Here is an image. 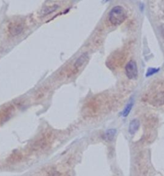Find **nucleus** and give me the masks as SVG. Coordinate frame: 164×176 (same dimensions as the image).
<instances>
[{"instance_id":"f257e3e1","label":"nucleus","mask_w":164,"mask_h":176,"mask_svg":"<svg viewBox=\"0 0 164 176\" xmlns=\"http://www.w3.org/2000/svg\"><path fill=\"white\" fill-rule=\"evenodd\" d=\"M127 14L124 8L121 6L113 7L109 13V21L113 25H119L126 19Z\"/></svg>"},{"instance_id":"f03ea898","label":"nucleus","mask_w":164,"mask_h":176,"mask_svg":"<svg viewBox=\"0 0 164 176\" xmlns=\"http://www.w3.org/2000/svg\"><path fill=\"white\" fill-rule=\"evenodd\" d=\"M126 74L127 78L130 79H135L138 76L137 65L135 61H130L125 68Z\"/></svg>"},{"instance_id":"7ed1b4c3","label":"nucleus","mask_w":164,"mask_h":176,"mask_svg":"<svg viewBox=\"0 0 164 176\" xmlns=\"http://www.w3.org/2000/svg\"><path fill=\"white\" fill-rule=\"evenodd\" d=\"M14 110V107L12 105L4 107L2 110H0V123L7 121L10 118L13 110Z\"/></svg>"},{"instance_id":"20e7f679","label":"nucleus","mask_w":164,"mask_h":176,"mask_svg":"<svg viewBox=\"0 0 164 176\" xmlns=\"http://www.w3.org/2000/svg\"><path fill=\"white\" fill-rule=\"evenodd\" d=\"M23 26L19 23H13L9 26V32L12 36H17L21 33Z\"/></svg>"},{"instance_id":"39448f33","label":"nucleus","mask_w":164,"mask_h":176,"mask_svg":"<svg viewBox=\"0 0 164 176\" xmlns=\"http://www.w3.org/2000/svg\"><path fill=\"white\" fill-rule=\"evenodd\" d=\"M50 138H51V135L49 134L45 135L44 136L41 137L39 141H37L35 143V147L37 148H44L46 147V146L49 144L50 141Z\"/></svg>"},{"instance_id":"423d86ee","label":"nucleus","mask_w":164,"mask_h":176,"mask_svg":"<svg viewBox=\"0 0 164 176\" xmlns=\"http://www.w3.org/2000/svg\"><path fill=\"white\" fill-rule=\"evenodd\" d=\"M140 126V122L138 119H133L130 123L129 125V132L130 134L133 135L137 132Z\"/></svg>"},{"instance_id":"0eeeda50","label":"nucleus","mask_w":164,"mask_h":176,"mask_svg":"<svg viewBox=\"0 0 164 176\" xmlns=\"http://www.w3.org/2000/svg\"><path fill=\"white\" fill-rule=\"evenodd\" d=\"M152 101L153 105L156 106H161L164 105V92L156 95L153 97Z\"/></svg>"},{"instance_id":"6e6552de","label":"nucleus","mask_w":164,"mask_h":176,"mask_svg":"<svg viewBox=\"0 0 164 176\" xmlns=\"http://www.w3.org/2000/svg\"><path fill=\"white\" fill-rule=\"evenodd\" d=\"M88 59H89V56L87 54L83 53V54H81V55L78 59H77V60L75 64V66L77 68V69L81 67L86 61L88 60Z\"/></svg>"},{"instance_id":"1a4fd4ad","label":"nucleus","mask_w":164,"mask_h":176,"mask_svg":"<svg viewBox=\"0 0 164 176\" xmlns=\"http://www.w3.org/2000/svg\"><path fill=\"white\" fill-rule=\"evenodd\" d=\"M133 101L131 100L127 104L126 106L124 108V109L123 110V111L122 112V116L126 117L128 116L130 114L131 109H132V108H133Z\"/></svg>"},{"instance_id":"9d476101","label":"nucleus","mask_w":164,"mask_h":176,"mask_svg":"<svg viewBox=\"0 0 164 176\" xmlns=\"http://www.w3.org/2000/svg\"><path fill=\"white\" fill-rule=\"evenodd\" d=\"M116 134V130L115 129H110L107 130V132L104 134V139L107 141H110L114 137Z\"/></svg>"},{"instance_id":"9b49d317","label":"nucleus","mask_w":164,"mask_h":176,"mask_svg":"<svg viewBox=\"0 0 164 176\" xmlns=\"http://www.w3.org/2000/svg\"><path fill=\"white\" fill-rule=\"evenodd\" d=\"M159 70V69H148V72H147V74H146V76H151L152 75H153L154 74L157 73V72Z\"/></svg>"},{"instance_id":"f8f14e48","label":"nucleus","mask_w":164,"mask_h":176,"mask_svg":"<svg viewBox=\"0 0 164 176\" xmlns=\"http://www.w3.org/2000/svg\"><path fill=\"white\" fill-rule=\"evenodd\" d=\"M50 176H69V175L61 173V172H59V171H53L51 172V175Z\"/></svg>"}]
</instances>
